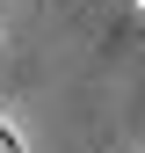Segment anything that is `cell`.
<instances>
[{
	"mask_svg": "<svg viewBox=\"0 0 145 153\" xmlns=\"http://www.w3.org/2000/svg\"><path fill=\"white\" fill-rule=\"evenodd\" d=\"M0 153H29V146H22V131H15L7 117H0Z\"/></svg>",
	"mask_w": 145,
	"mask_h": 153,
	"instance_id": "6da1fadb",
	"label": "cell"
},
{
	"mask_svg": "<svg viewBox=\"0 0 145 153\" xmlns=\"http://www.w3.org/2000/svg\"><path fill=\"white\" fill-rule=\"evenodd\" d=\"M138 15H145V0H138Z\"/></svg>",
	"mask_w": 145,
	"mask_h": 153,
	"instance_id": "7a4b0ae2",
	"label": "cell"
}]
</instances>
